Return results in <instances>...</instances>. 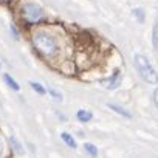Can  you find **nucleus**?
I'll return each instance as SVG.
<instances>
[{"instance_id":"obj_1","label":"nucleus","mask_w":158,"mask_h":158,"mask_svg":"<svg viewBox=\"0 0 158 158\" xmlns=\"http://www.w3.org/2000/svg\"><path fill=\"white\" fill-rule=\"evenodd\" d=\"M133 60H135V68L138 70L139 76L144 79L146 82H149V84H156L158 82V74H156L155 68L150 65V62H149V59L146 56L135 54Z\"/></svg>"},{"instance_id":"obj_2","label":"nucleus","mask_w":158,"mask_h":158,"mask_svg":"<svg viewBox=\"0 0 158 158\" xmlns=\"http://www.w3.org/2000/svg\"><path fill=\"white\" fill-rule=\"evenodd\" d=\"M33 42H34L36 48H37L39 51H42L44 54H51V53H54L56 48H57L56 40H54L50 34H47V33H37V34H34Z\"/></svg>"},{"instance_id":"obj_3","label":"nucleus","mask_w":158,"mask_h":158,"mask_svg":"<svg viewBox=\"0 0 158 158\" xmlns=\"http://www.w3.org/2000/svg\"><path fill=\"white\" fill-rule=\"evenodd\" d=\"M22 13H23V17H25L28 22H37V20H40L42 16H44L42 8L37 6L36 3H31V2H28V3L23 5Z\"/></svg>"},{"instance_id":"obj_4","label":"nucleus","mask_w":158,"mask_h":158,"mask_svg":"<svg viewBox=\"0 0 158 158\" xmlns=\"http://www.w3.org/2000/svg\"><path fill=\"white\" fill-rule=\"evenodd\" d=\"M119 82H121V74H119V71H115V74H113L112 77H109V79H101V85L106 87V89H109V90L116 89V87L119 85Z\"/></svg>"},{"instance_id":"obj_5","label":"nucleus","mask_w":158,"mask_h":158,"mask_svg":"<svg viewBox=\"0 0 158 158\" xmlns=\"http://www.w3.org/2000/svg\"><path fill=\"white\" fill-rule=\"evenodd\" d=\"M60 138H62V141H65V144L68 146V147H71V149H76V141H74V138L70 135V133H67V132H62L60 133Z\"/></svg>"},{"instance_id":"obj_6","label":"nucleus","mask_w":158,"mask_h":158,"mask_svg":"<svg viewBox=\"0 0 158 158\" xmlns=\"http://www.w3.org/2000/svg\"><path fill=\"white\" fill-rule=\"evenodd\" d=\"M107 107H109V109H112L113 112H116V113H118V115H121V116H126V118H130V116H132L126 109H123V107H119V106H116V104H109Z\"/></svg>"},{"instance_id":"obj_7","label":"nucleus","mask_w":158,"mask_h":158,"mask_svg":"<svg viewBox=\"0 0 158 158\" xmlns=\"http://www.w3.org/2000/svg\"><path fill=\"white\" fill-rule=\"evenodd\" d=\"M3 79H5V82L8 84V87H10V89H13L14 92H19V90H20L19 84H17V82L14 81V79H13V77H11L10 74H3Z\"/></svg>"},{"instance_id":"obj_8","label":"nucleus","mask_w":158,"mask_h":158,"mask_svg":"<svg viewBox=\"0 0 158 158\" xmlns=\"http://www.w3.org/2000/svg\"><path fill=\"white\" fill-rule=\"evenodd\" d=\"M76 116H77V119L81 121V123H87V121L92 119V113L87 112V110H79V112L76 113Z\"/></svg>"},{"instance_id":"obj_9","label":"nucleus","mask_w":158,"mask_h":158,"mask_svg":"<svg viewBox=\"0 0 158 158\" xmlns=\"http://www.w3.org/2000/svg\"><path fill=\"white\" fill-rule=\"evenodd\" d=\"M84 147H85V150H87L92 156H96V155H98V149H96V146H93L92 143H85Z\"/></svg>"},{"instance_id":"obj_10","label":"nucleus","mask_w":158,"mask_h":158,"mask_svg":"<svg viewBox=\"0 0 158 158\" xmlns=\"http://www.w3.org/2000/svg\"><path fill=\"white\" fill-rule=\"evenodd\" d=\"M31 87H33V89H34V92H37L39 95H44V93L47 92V90H45L40 84H37V82H31Z\"/></svg>"},{"instance_id":"obj_11","label":"nucleus","mask_w":158,"mask_h":158,"mask_svg":"<svg viewBox=\"0 0 158 158\" xmlns=\"http://www.w3.org/2000/svg\"><path fill=\"white\" fill-rule=\"evenodd\" d=\"M10 141H11V146H13L17 152H22V146H20V143L16 139V136H11V138H10Z\"/></svg>"},{"instance_id":"obj_12","label":"nucleus","mask_w":158,"mask_h":158,"mask_svg":"<svg viewBox=\"0 0 158 158\" xmlns=\"http://www.w3.org/2000/svg\"><path fill=\"white\" fill-rule=\"evenodd\" d=\"M133 14H135V17H138V20L139 22H143L144 20V16H143V10H133Z\"/></svg>"},{"instance_id":"obj_13","label":"nucleus","mask_w":158,"mask_h":158,"mask_svg":"<svg viewBox=\"0 0 158 158\" xmlns=\"http://www.w3.org/2000/svg\"><path fill=\"white\" fill-rule=\"evenodd\" d=\"M48 92H50L54 98H62V95H60V93H57V92H56V90H53V89H48Z\"/></svg>"},{"instance_id":"obj_14","label":"nucleus","mask_w":158,"mask_h":158,"mask_svg":"<svg viewBox=\"0 0 158 158\" xmlns=\"http://www.w3.org/2000/svg\"><path fill=\"white\" fill-rule=\"evenodd\" d=\"M11 33L14 34V37H16V39H19V33H17V30H16V27H14V25H11Z\"/></svg>"},{"instance_id":"obj_15","label":"nucleus","mask_w":158,"mask_h":158,"mask_svg":"<svg viewBox=\"0 0 158 158\" xmlns=\"http://www.w3.org/2000/svg\"><path fill=\"white\" fill-rule=\"evenodd\" d=\"M153 101H155V104H156V107H158V89L153 92Z\"/></svg>"},{"instance_id":"obj_16","label":"nucleus","mask_w":158,"mask_h":158,"mask_svg":"<svg viewBox=\"0 0 158 158\" xmlns=\"http://www.w3.org/2000/svg\"><path fill=\"white\" fill-rule=\"evenodd\" d=\"M0 152H2V141H0Z\"/></svg>"},{"instance_id":"obj_17","label":"nucleus","mask_w":158,"mask_h":158,"mask_svg":"<svg viewBox=\"0 0 158 158\" xmlns=\"http://www.w3.org/2000/svg\"><path fill=\"white\" fill-rule=\"evenodd\" d=\"M0 67H2V64H0Z\"/></svg>"}]
</instances>
